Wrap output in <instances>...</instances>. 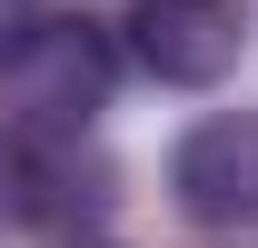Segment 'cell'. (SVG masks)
<instances>
[{
  "label": "cell",
  "mask_w": 258,
  "mask_h": 248,
  "mask_svg": "<svg viewBox=\"0 0 258 248\" xmlns=\"http://www.w3.org/2000/svg\"><path fill=\"white\" fill-rule=\"evenodd\" d=\"M129 60L159 90H219L248 60V10L238 0H129Z\"/></svg>",
  "instance_id": "2"
},
{
  "label": "cell",
  "mask_w": 258,
  "mask_h": 248,
  "mask_svg": "<svg viewBox=\"0 0 258 248\" xmlns=\"http://www.w3.org/2000/svg\"><path fill=\"white\" fill-rule=\"evenodd\" d=\"M30 10H50V0H0V40L20 30V20H30Z\"/></svg>",
  "instance_id": "5"
},
{
  "label": "cell",
  "mask_w": 258,
  "mask_h": 248,
  "mask_svg": "<svg viewBox=\"0 0 258 248\" xmlns=\"http://www.w3.org/2000/svg\"><path fill=\"white\" fill-rule=\"evenodd\" d=\"M0 179H10V218H30V228H99V218L119 209V159H99L80 129H50L30 139L20 129V149L0 159Z\"/></svg>",
  "instance_id": "3"
},
{
  "label": "cell",
  "mask_w": 258,
  "mask_h": 248,
  "mask_svg": "<svg viewBox=\"0 0 258 248\" xmlns=\"http://www.w3.org/2000/svg\"><path fill=\"white\" fill-rule=\"evenodd\" d=\"M119 90V40L99 30L90 10H30L0 40V119L50 139V129H90Z\"/></svg>",
  "instance_id": "1"
},
{
  "label": "cell",
  "mask_w": 258,
  "mask_h": 248,
  "mask_svg": "<svg viewBox=\"0 0 258 248\" xmlns=\"http://www.w3.org/2000/svg\"><path fill=\"white\" fill-rule=\"evenodd\" d=\"M169 199L189 228H258V109H219L169 149Z\"/></svg>",
  "instance_id": "4"
}]
</instances>
